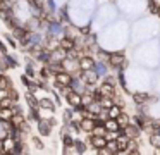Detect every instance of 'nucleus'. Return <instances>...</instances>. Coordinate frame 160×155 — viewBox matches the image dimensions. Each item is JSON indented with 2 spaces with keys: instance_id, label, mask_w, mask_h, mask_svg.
I'll return each mask as SVG.
<instances>
[{
  "instance_id": "nucleus-1",
  "label": "nucleus",
  "mask_w": 160,
  "mask_h": 155,
  "mask_svg": "<svg viewBox=\"0 0 160 155\" xmlns=\"http://www.w3.org/2000/svg\"><path fill=\"white\" fill-rule=\"evenodd\" d=\"M107 60H108V64L114 69H117V71L126 67V59H124V54H122V52H114V54H110Z\"/></svg>"
},
{
  "instance_id": "nucleus-2",
  "label": "nucleus",
  "mask_w": 160,
  "mask_h": 155,
  "mask_svg": "<svg viewBox=\"0 0 160 155\" xmlns=\"http://www.w3.org/2000/svg\"><path fill=\"white\" fill-rule=\"evenodd\" d=\"M53 78H55V85L57 86H71V81H72V74L67 71H59L53 74Z\"/></svg>"
},
{
  "instance_id": "nucleus-3",
  "label": "nucleus",
  "mask_w": 160,
  "mask_h": 155,
  "mask_svg": "<svg viewBox=\"0 0 160 155\" xmlns=\"http://www.w3.org/2000/svg\"><path fill=\"white\" fill-rule=\"evenodd\" d=\"M141 127L138 126L136 122H129V124H126L124 127H122V134H126L128 138H139V134H141Z\"/></svg>"
},
{
  "instance_id": "nucleus-4",
  "label": "nucleus",
  "mask_w": 160,
  "mask_h": 155,
  "mask_svg": "<svg viewBox=\"0 0 160 155\" xmlns=\"http://www.w3.org/2000/svg\"><path fill=\"white\" fill-rule=\"evenodd\" d=\"M98 78H100V76H98L93 69H90V71H81V79H83V83L86 86H95L98 81Z\"/></svg>"
},
{
  "instance_id": "nucleus-5",
  "label": "nucleus",
  "mask_w": 160,
  "mask_h": 155,
  "mask_svg": "<svg viewBox=\"0 0 160 155\" xmlns=\"http://www.w3.org/2000/svg\"><path fill=\"white\" fill-rule=\"evenodd\" d=\"M64 95H66V100H67V103H69V105H72V107L81 105V93L74 91V90L71 88V90H67Z\"/></svg>"
},
{
  "instance_id": "nucleus-6",
  "label": "nucleus",
  "mask_w": 160,
  "mask_h": 155,
  "mask_svg": "<svg viewBox=\"0 0 160 155\" xmlns=\"http://www.w3.org/2000/svg\"><path fill=\"white\" fill-rule=\"evenodd\" d=\"M52 126H53V121L52 119H40L38 121V131H40V134L48 136V134L52 133Z\"/></svg>"
},
{
  "instance_id": "nucleus-7",
  "label": "nucleus",
  "mask_w": 160,
  "mask_h": 155,
  "mask_svg": "<svg viewBox=\"0 0 160 155\" xmlns=\"http://www.w3.org/2000/svg\"><path fill=\"white\" fill-rule=\"evenodd\" d=\"M90 143H91V147L98 152L100 148H103L105 145H107V138L100 136V134H90Z\"/></svg>"
},
{
  "instance_id": "nucleus-8",
  "label": "nucleus",
  "mask_w": 160,
  "mask_h": 155,
  "mask_svg": "<svg viewBox=\"0 0 160 155\" xmlns=\"http://www.w3.org/2000/svg\"><path fill=\"white\" fill-rule=\"evenodd\" d=\"M93 127H95V119H93V117H81V119H79V131L91 133Z\"/></svg>"
},
{
  "instance_id": "nucleus-9",
  "label": "nucleus",
  "mask_w": 160,
  "mask_h": 155,
  "mask_svg": "<svg viewBox=\"0 0 160 155\" xmlns=\"http://www.w3.org/2000/svg\"><path fill=\"white\" fill-rule=\"evenodd\" d=\"M98 90H100L102 96H112V98H114L115 93H117V91H115V88H114V83H110V81H103Z\"/></svg>"
},
{
  "instance_id": "nucleus-10",
  "label": "nucleus",
  "mask_w": 160,
  "mask_h": 155,
  "mask_svg": "<svg viewBox=\"0 0 160 155\" xmlns=\"http://www.w3.org/2000/svg\"><path fill=\"white\" fill-rule=\"evenodd\" d=\"M93 65H95V60L90 55H81L79 57V69L81 71H90V69H93Z\"/></svg>"
},
{
  "instance_id": "nucleus-11",
  "label": "nucleus",
  "mask_w": 160,
  "mask_h": 155,
  "mask_svg": "<svg viewBox=\"0 0 160 155\" xmlns=\"http://www.w3.org/2000/svg\"><path fill=\"white\" fill-rule=\"evenodd\" d=\"M115 141H117V153H126V150H128V141H129V138L126 136V134H117Z\"/></svg>"
},
{
  "instance_id": "nucleus-12",
  "label": "nucleus",
  "mask_w": 160,
  "mask_h": 155,
  "mask_svg": "<svg viewBox=\"0 0 160 155\" xmlns=\"http://www.w3.org/2000/svg\"><path fill=\"white\" fill-rule=\"evenodd\" d=\"M12 116H14L12 107H0V122H11Z\"/></svg>"
},
{
  "instance_id": "nucleus-13",
  "label": "nucleus",
  "mask_w": 160,
  "mask_h": 155,
  "mask_svg": "<svg viewBox=\"0 0 160 155\" xmlns=\"http://www.w3.org/2000/svg\"><path fill=\"white\" fill-rule=\"evenodd\" d=\"M59 47L62 48V50H72L74 47H76V40L74 38H71V36H64L62 40L59 41Z\"/></svg>"
},
{
  "instance_id": "nucleus-14",
  "label": "nucleus",
  "mask_w": 160,
  "mask_h": 155,
  "mask_svg": "<svg viewBox=\"0 0 160 155\" xmlns=\"http://www.w3.org/2000/svg\"><path fill=\"white\" fill-rule=\"evenodd\" d=\"M132 100L136 102V105H146V102L150 100V95H148V93H145V91L134 93V95H132Z\"/></svg>"
},
{
  "instance_id": "nucleus-15",
  "label": "nucleus",
  "mask_w": 160,
  "mask_h": 155,
  "mask_svg": "<svg viewBox=\"0 0 160 155\" xmlns=\"http://www.w3.org/2000/svg\"><path fill=\"white\" fill-rule=\"evenodd\" d=\"M93 71L97 72L98 76H107V65H105V62H95Z\"/></svg>"
},
{
  "instance_id": "nucleus-16",
  "label": "nucleus",
  "mask_w": 160,
  "mask_h": 155,
  "mask_svg": "<svg viewBox=\"0 0 160 155\" xmlns=\"http://www.w3.org/2000/svg\"><path fill=\"white\" fill-rule=\"evenodd\" d=\"M115 119H117V122H119V126H121V127H124L126 124H129V122H131V117H129L126 112H121L117 117H115Z\"/></svg>"
},
{
  "instance_id": "nucleus-17",
  "label": "nucleus",
  "mask_w": 160,
  "mask_h": 155,
  "mask_svg": "<svg viewBox=\"0 0 160 155\" xmlns=\"http://www.w3.org/2000/svg\"><path fill=\"white\" fill-rule=\"evenodd\" d=\"M148 141H150V145H152L153 148L160 147V134L157 133V131H153V133H150V138H148Z\"/></svg>"
},
{
  "instance_id": "nucleus-18",
  "label": "nucleus",
  "mask_w": 160,
  "mask_h": 155,
  "mask_svg": "<svg viewBox=\"0 0 160 155\" xmlns=\"http://www.w3.org/2000/svg\"><path fill=\"white\" fill-rule=\"evenodd\" d=\"M38 105L42 107V109H48V110H53V109H55L53 102H52V100H48V98H45V100H38Z\"/></svg>"
},
{
  "instance_id": "nucleus-19",
  "label": "nucleus",
  "mask_w": 160,
  "mask_h": 155,
  "mask_svg": "<svg viewBox=\"0 0 160 155\" xmlns=\"http://www.w3.org/2000/svg\"><path fill=\"white\" fill-rule=\"evenodd\" d=\"M121 112H122V107H119L117 103H114V105L108 109V117H114V119H115V117H117Z\"/></svg>"
},
{
  "instance_id": "nucleus-20",
  "label": "nucleus",
  "mask_w": 160,
  "mask_h": 155,
  "mask_svg": "<svg viewBox=\"0 0 160 155\" xmlns=\"http://www.w3.org/2000/svg\"><path fill=\"white\" fill-rule=\"evenodd\" d=\"M0 88H12V85H11V79L7 78L5 74H0Z\"/></svg>"
},
{
  "instance_id": "nucleus-21",
  "label": "nucleus",
  "mask_w": 160,
  "mask_h": 155,
  "mask_svg": "<svg viewBox=\"0 0 160 155\" xmlns=\"http://www.w3.org/2000/svg\"><path fill=\"white\" fill-rule=\"evenodd\" d=\"M26 100H28V103L33 107V109H36V107H38V100L35 98L33 91H28V93H26Z\"/></svg>"
},
{
  "instance_id": "nucleus-22",
  "label": "nucleus",
  "mask_w": 160,
  "mask_h": 155,
  "mask_svg": "<svg viewBox=\"0 0 160 155\" xmlns=\"http://www.w3.org/2000/svg\"><path fill=\"white\" fill-rule=\"evenodd\" d=\"M105 147L110 150V153H117V141H115V138L107 140V145H105Z\"/></svg>"
},
{
  "instance_id": "nucleus-23",
  "label": "nucleus",
  "mask_w": 160,
  "mask_h": 155,
  "mask_svg": "<svg viewBox=\"0 0 160 155\" xmlns=\"http://www.w3.org/2000/svg\"><path fill=\"white\" fill-rule=\"evenodd\" d=\"M74 150H76L78 153H84V152H86V145H84L83 141H76V140H74Z\"/></svg>"
},
{
  "instance_id": "nucleus-24",
  "label": "nucleus",
  "mask_w": 160,
  "mask_h": 155,
  "mask_svg": "<svg viewBox=\"0 0 160 155\" xmlns=\"http://www.w3.org/2000/svg\"><path fill=\"white\" fill-rule=\"evenodd\" d=\"M158 3H157V0H148V10L152 14H157V10H158Z\"/></svg>"
},
{
  "instance_id": "nucleus-25",
  "label": "nucleus",
  "mask_w": 160,
  "mask_h": 155,
  "mask_svg": "<svg viewBox=\"0 0 160 155\" xmlns=\"http://www.w3.org/2000/svg\"><path fill=\"white\" fill-rule=\"evenodd\" d=\"M7 96H11V88H0V100L7 98Z\"/></svg>"
},
{
  "instance_id": "nucleus-26",
  "label": "nucleus",
  "mask_w": 160,
  "mask_h": 155,
  "mask_svg": "<svg viewBox=\"0 0 160 155\" xmlns=\"http://www.w3.org/2000/svg\"><path fill=\"white\" fill-rule=\"evenodd\" d=\"M40 74H42V78H43V79H47V78H48V76H50V69H48V65H47V67H42Z\"/></svg>"
},
{
  "instance_id": "nucleus-27",
  "label": "nucleus",
  "mask_w": 160,
  "mask_h": 155,
  "mask_svg": "<svg viewBox=\"0 0 160 155\" xmlns=\"http://www.w3.org/2000/svg\"><path fill=\"white\" fill-rule=\"evenodd\" d=\"M33 143L36 145V148H43V145H42V141H40V138H33Z\"/></svg>"
},
{
  "instance_id": "nucleus-28",
  "label": "nucleus",
  "mask_w": 160,
  "mask_h": 155,
  "mask_svg": "<svg viewBox=\"0 0 160 155\" xmlns=\"http://www.w3.org/2000/svg\"><path fill=\"white\" fill-rule=\"evenodd\" d=\"M0 52H2V54H5V52H7V47H5L2 41H0Z\"/></svg>"
},
{
  "instance_id": "nucleus-29",
  "label": "nucleus",
  "mask_w": 160,
  "mask_h": 155,
  "mask_svg": "<svg viewBox=\"0 0 160 155\" xmlns=\"http://www.w3.org/2000/svg\"><path fill=\"white\" fill-rule=\"evenodd\" d=\"M0 153H4V140L0 138Z\"/></svg>"
},
{
  "instance_id": "nucleus-30",
  "label": "nucleus",
  "mask_w": 160,
  "mask_h": 155,
  "mask_svg": "<svg viewBox=\"0 0 160 155\" xmlns=\"http://www.w3.org/2000/svg\"><path fill=\"white\" fill-rule=\"evenodd\" d=\"M155 153H157V155H160V147H157V148H155Z\"/></svg>"
},
{
  "instance_id": "nucleus-31",
  "label": "nucleus",
  "mask_w": 160,
  "mask_h": 155,
  "mask_svg": "<svg viewBox=\"0 0 160 155\" xmlns=\"http://www.w3.org/2000/svg\"><path fill=\"white\" fill-rule=\"evenodd\" d=\"M157 16H158V17H160V7H158V10H157Z\"/></svg>"
},
{
  "instance_id": "nucleus-32",
  "label": "nucleus",
  "mask_w": 160,
  "mask_h": 155,
  "mask_svg": "<svg viewBox=\"0 0 160 155\" xmlns=\"http://www.w3.org/2000/svg\"><path fill=\"white\" fill-rule=\"evenodd\" d=\"M157 133H158V134H160V129H157Z\"/></svg>"
}]
</instances>
